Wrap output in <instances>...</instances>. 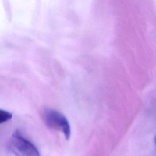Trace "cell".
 I'll return each mask as SVG.
<instances>
[{"instance_id": "6da1fadb", "label": "cell", "mask_w": 156, "mask_h": 156, "mask_svg": "<svg viewBox=\"0 0 156 156\" xmlns=\"http://www.w3.org/2000/svg\"><path fill=\"white\" fill-rule=\"evenodd\" d=\"M41 115L44 122L51 129L62 132L66 140L71 135V127L67 118L59 111L51 108H44Z\"/></svg>"}, {"instance_id": "3957f363", "label": "cell", "mask_w": 156, "mask_h": 156, "mask_svg": "<svg viewBox=\"0 0 156 156\" xmlns=\"http://www.w3.org/2000/svg\"><path fill=\"white\" fill-rule=\"evenodd\" d=\"M12 118V114L6 110L0 109V124L6 122Z\"/></svg>"}, {"instance_id": "7a4b0ae2", "label": "cell", "mask_w": 156, "mask_h": 156, "mask_svg": "<svg viewBox=\"0 0 156 156\" xmlns=\"http://www.w3.org/2000/svg\"><path fill=\"white\" fill-rule=\"evenodd\" d=\"M9 146L15 156H40L37 147L18 131L12 134Z\"/></svg>"}, {"instance_id": "277c9868", "label": "cell", "mask_w": 156, "mask_h": 156, "mask_svg": "<svg viewBox=\"0 0 156 156\" xmlns=\"http://www.w3.org/2000/svg\"><path fill=\"white\" fill-rule=\"evenodd\" d=\"M154 140H155V144H156V136L155 137V139H154Z\"/></svg>"}]
</instances>
